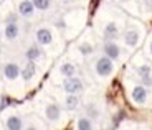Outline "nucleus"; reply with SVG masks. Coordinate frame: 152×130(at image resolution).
Masks as SVG:
<instances>
[{
	"instance_id": "6",
	"label": "nucleus",
	"mask_w": 152,
	"mask_h": 130,
	"mask_svg": "<svg viewBox=\"0 0 152 130\" xmlns=\"http://www.w3.org/2000/svg\"><path fill=\"white\" fill-rule=\"evenodd\" d=\"M20 73H22V68L17 63H7L4 66V76L7 81H15L20 76Z\"/></svg>"
},
{
	"instance_id": "9",
	"label": "nucleus",
	"mask_w": 152,
	"mask_h": 130,
	"mask_svg": "<svg viewBox=\"0 0 152 130\" xmlns=\"http://www.w3.org/2000/svg\"><path fill=\"white\" fill-rule=\"evenodd\" d=\"M132 100L136 104H145V100H147V87L145 86H136V87L132 89Z\"/></svg>"
},
{
	"instance_id": "24",
	"label": "nucleus",
	"mask_w": 152,
	"mask_h": 130,
	"mask_svg": "<svg viewBox=\"0 0 152 130\" xmlns=\"http://www.w3.org/2000/svg\"><path fill=\"white\" fill-rule=\"evenodd\" d=\"M151 54H152V41H151Z\"/></svg>"
},
{
	"instance_id": "14",
	"label": "nucleus",
	"mask_w": 152,
	"mask_h": 130,
	"mask_svg": "<svg viewBox=\"0 0 152 130\" xmlns=\"http://www.w3.org/2000/svg\"><path fill=\"white\" fill-rule=\"evenodd\" d=\"M118 33H119V28L114 22L107 23L106 27H104V38L106 40H114L116 36H118Z\"/></svg>"
},
{
	"instance_id": "5",
	"label": "nucleus",
	"mask_w": 152,
	"mask_h": 130,
	"mask_svg": "<svg viewBox=\"0 0 152 130\" xmlns=\"http://www.w3.org/2000/svg\"><path fill=\"white\" fill-rule=\"evenodd\" d=\"M35 38H37L38 45L40 46H48L51 45V41H53V35H51V31L48 30V28H38L37 33H35Z\"/></svg>"
},
{
	"instance_id": "1",
	"label": "nucleus",
	"mask_w": 152,
	"mask_h": 130,
	"mask_svg": "<svg viewBox=\"0 0 152 130\" xmlns=\"http://www.w3.org/2000/svg\"><path fill=\"white\" fill-rule=\"evenodd\" d=\"M114 71V63L111 58H107L106 54L101 58H98V61L94 63V73L98 74L99 77H107L111 76Z\"/></svg>"
},
{
	"instance_id": "19",
	"label": "nucleus",
	"mask_w": 152,
	"mask_h": 130,
	"mask_svg": "<svg viewBox=\"0 0 152 130\" xmlns=\"http://www.w3.org/2000/svg\"><path fill=\"white\" fill-rule=\"evenodd\" d=\"M86 114L89 119H98L99 117V110L96 109V105H88L86 107Z\"/></svg>"
},
{
	"instance_id": "8",
	"label": "nucleus",
	"mask_w": 152,
	"mask_h": 130,
	"mask_svg": "<svg viewBox=\"0 0 152 130\" xmlns=\"http://www.w3.org/2000/svg\"><path fill=\"white\" fill-rule=\"evenodd\" d=\"M45 117H46V120H50V122L60 120V117H61L60 105H56V104H48L46 109H45Z\"/></svg>"
},
{
	"instance_id": "2",
	"label": "nucleus",
	"mask_w": 152,
	"mask_h": 130,
	"mask_svg": "<svg viewBox=\"0 0 152 130\" xmlns=\"http://www.w3.org/2000/svg\"><path fill=\"white\" fill-rule=\"evenodd\" d=\"M63 89L66 94H81L84 91V84L80 77L71 76V77H65L63 81Z\"/></svg>"
},
{
	"instance_id": "17",
	"label": "nucleus",
	"mask_w": 152,
	"mask_h": 130,
	"mask_svg": "<svg viewBox=\"0 0 152 130\" xmlns=\"http://www.w3.org/2000/svg\"><path fill=\"white\" fill-rule=\"evenodd\" d=\"M93 122L89 117H80L78 119V122H76V129L78 130H91L93 129Z\"/></svg>"
},
{
	"instance_id": "23",
	"label": "nucleus",
	"mask_w": 152,
	"mask_h": 130,
	"mask_svg": "<svg viewBox=\"0 0 152 130\" xmlns=\"http://www.w3.org/2000/svg\"><path fill=\"white\" fill-rule=\"evenodd\" d=\"M61 2H65V4H66V2H71V0H61Z\"/></svg>"
},
{
	"instance_id": "11",
	"label": "nucleus",
	"mask_w": 152,
	"mask_h": 130,
	"mask_svg": "<svg viewBox=\"0 0 152 130\" xmlns=\"http://www.w3.org/2000/svg\"><path fill=\"white\" fill-rule=\"evenodd\" d=\"M42 54H43V51L38 45H31L30 48H27V51H25L27 61H38V59L42 58Z\"/></svg>"
},
{
	"instance_id": "20",
	"label": "nucleus",
	"mask_w": 152,
	"mask_h": 130,
	"mask_svg": "<svg viewBox=\"0 0 152 130\" xmlns=\"http://www.w3.org/2000/svg\"><path fill=\"white\" fill-rule=\"evenodd\" d=\"M137 74L139 76H149V74H152V68L151 66H147V64H144V66H139L137 68Z\"/></svg>"
},
{
	"instance_id": "7",
	"label": "nucleus",
	"mask_w": 152,
	"mask_h": 130,
	"mask_svg": "<svg viewBox=\"0 0 152 130\" xmlns=\"http://www.w3.org/2000/svg\"><path fill=\"white\" fill-rule=\"evenodd\" d=\"M35 5L31 0H22L18 4V13L20 17H23V18H31V17L35 15Z\"/></svg>"
},
{
	"instance_id": "3",
	"label": "nucleus",
	"mask_w": 152,
	"mask_h": 130,
	"mask_svg": "<svg viewBox=\"0 0 152 130\" xmlns=\"http://www.w3.org/2000/svg\"><path fill=\"white\" fill-rule=\"evenodd\" d=\"M20 35V27L18 22H7L4 28V36L7 41H15Z\"/></svg>"
},
{
	"instance_id": "13",
	"label": "nucleus",
	"mask_w": 152,
	"mask_h": 130,
	"mask_svg": "<svg viewBox=\"0 0 152 130\" xmlns=\"http://www.w3.org/2000/svg\"><path fill=\"white\" fill-rule=\"evenodd\" d=\"M5 127H7L8 130H20V129H23V122L18 115H10V117L5 120Z\"/></svg>"
},
{
	"instance_id": "18",
	"label": "nucleus",
	"mask_w": 152,
	"mask_h": 130,
	"mask_svg": "<svg viewBox=\"0 0 152 130\" xmlns=\"http://www.w3.org/2000/svg\"><path fill=\"white\" fill-rule=\"evenodd\" d=\"M35 5V8L40 12H46L50 7H51V0H31Z\"/></svg>"
},
{
	"instance_id": "10",
	"label": "nucleus",
	"mask_w": 152,
	"mask_h": 130,
	"mask_svg": "<svg viewBox=\"0 0 152 130\" xmlns=\"http://www.w3.org/2000/svg\"><path fill=\"white\" fill-rule=\"evenodd\" d=\"M35 73H37V66H35V61H28L27 66H23L22 68V73H20V76H22L23 81H31L35 76Z\"/></svg>"
},
{
	"instance_id": "16",
	"label": "nucleus",
	"mask_w": 152,
	"mask_h": 130,
	"mask_svg": "<svg viewBox=\"0 0 152 130\" xmlns=\"http://www.w3.org/2000/svg\"><path fill=\"white\" fill-rule=\"evenodd\" d=\"M60 73L65 77H71V76L76 74V68H75V64H71V63H63V64L60 66Z\"/></svg>"
},
{
	"instance_id": "12",
	"label": "nucleus",
	"mask_w": 152,
	"mask_h": 130,
	"mask_svg": "<svg viewBox=\"0 0 152 130\" xmlns=\"http://www.w3.org/2000/svg\"><path fill=\"white\" fill-rule=\"evenodd\" d=\"M139 31L137 30H127L124 33V43L129 48H134V46H137V43H139Z\"/></svg>"
},
{
	"instance_id": "22",
	"label": "nucleus",
	"mask_w": 152,
	"mask_h": 130,
	"mask_svg": "<svg viewBox=\"0 0 152 130\" xmlns=\"http://www.w3.org/2000/svg\"><path fill=\"white\" fill-rule=\"evenodd\" d=\"M141 82H142V86H145V87H152V74H149V76H142Z\"/></svg>"
},
{
	"instance_id": "21",
	"label": "nucleus",
	"mask_w": 152,
	"mask_h": 130,
	"mask_svg": "<svg viewBox=\"0 0 152 130\" xmlns=\"http://www.w3.org/2000/svg\"><path fill=\"white\" fill-rule=\"evenodd\" d=\"M80 53L83 54V56L91 54L93 53V46L89 45V43H83V45H80Z\"/></svg>"
},
{
	"instance_id": "15",
	"label": "nucleus",
	"mask_w": 152,
	"mask_h": 130,
	"mask_svg": "<svg viewBox=\"0 0 152 130\" xmlns=\"http://www.w3.org/2000/svg\"><path fill=\"white\" fill-rule=\"evenodd\" d=\"M78 105H80V97H78V94H68L65 99V107L68 110H75V109H78Z\"/></svg>"
},
{
	"instance_id": "4",
	"label": "nucleus",
	"mask_w": 152,
	"mask_h": 130,
	"mask_svg": "<svg viewBox=\"0 0 152 130\" xmlns=\"http://www.w3.org/2000/svg\"><path fill=\"white\" fill-rule=\"evenodd\" d=\"M103 51L107 58L113 59V61L119 59V56H121V48H119L113 40H106V43H104V46H103Z\"/></svg>"
}]
</instances>
